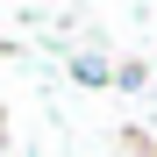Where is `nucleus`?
Wrapping results in <instances>:
<instances>
[{
    "mask_svg": "<svg viewBox=\"0 0 157 157\" xmlns=\"http://www.w3.org/2000/svg\"><path fill=\"white\" fill-rule=\"evenodd\" d=\"M71 78H78V86H107V78H114V64L100 57V50H78V57H71Z\"/></svg>",
    "mask_w": 157,
    "mask_h": 157,
    "instance_id": "f257e3e1",
    "label": "nucleus"
}]
</instances>
